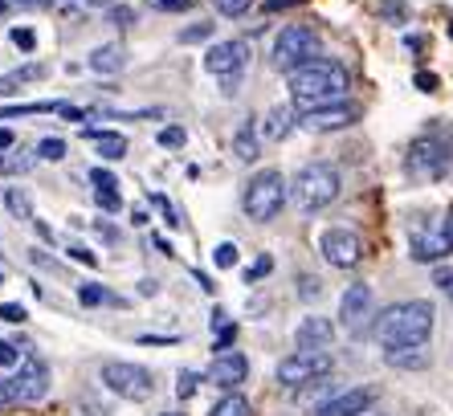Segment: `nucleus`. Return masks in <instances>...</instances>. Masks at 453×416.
I'll return each instance as SVG.
<instances>
[{"label":"nucleus","mask_w":453,"mask_h":416,"mask_svg":"<svg viewBox=\"0 0 453 416\" xmlns=\"http://www.w3.org/2000/svg\"><path fill=\"white\" fill-rule=\"evenodd\" d=\"M286 78H290V103L298 106V115H303V111H315V106L343 103L351 90L348 65L335 62V58H315V62L290 70Z\"/></svg>","instance_id":"f257e3e1"},{"label":"nucleus","mask_w":453,"mask_h":416,"mask_svg":"<svg viewBox=\"0 0 453 416\" xmlns=\"http://www.w3.org/2000/svg\"><path fill=\"white\" fill-rule=\"evenodd\" d=\"M433 323H437V311H433L429 298H404L376 314L372 335H376V343L384 351L388 347H417V343H429Z\"/></svg>","instance_id":"f03ea898"},{"label":"nucleus","mask_w":453,"mask_h":416,"mask_svg":"<svg viewBox=\"0 0 453 416\" xmlns=\"http://www.w3.org/2000/svg\"><path fill=\"white\" fill-rule=\"evenodd\" d=\"M339 188H343V180H339L335 167L323 164V159H315V164L298 167V176L290 180V200H295L298 212L315 217V212H323V208L335 204Z\"/></svg>","instance_id":"7ed1b4c3"},{"label":"nucleus","mask_w":453,"mask_h":416,"mask_svg":"<svg viewBox=\"0 0 453 416\" xmlns=\"http://www.w3.org/2000/svg\"><path fill=\"white\" fill-rule=\"evenodd\" d=\"M290 200V184L278 167H262V172H253L245 180V192H242V208L245 217L257 220V225H270Z\"/></svg>","instance_id":"20e7f679"},{"label":"nucleus","mask_w":453,"mask_h":416,"mask_svg":"<svg viewBox=\"0 0 453 416\" xmlns=\"http://www.w3.org/2000/svg\"><path fill=\"white\" fill-rule=\"evenodd\" d=\"M315 58H323V37H319V29H311V25H286L274 37V50H270V62L282 73L315 62Z\"/></svg>","instance_id":"39448f33"},{"label":"nucleus","mask_w":453,"mask_h":416,"mask_svg":"<svg viewBox=\"0 0 453 416\" xmlns=\"http://www.w3.org/2000/svg\"><path fill=\"white\" fill-rule=\"evenodd\" d=\"M103 384L106 392H115L119 400H131V404H143L156 392V375L143 364H127V359H106L103 364Z\"/></svg>","instance_id":"423d86ee"},{"label":"nucleus","mask_w":453,"mask_h":416,"mask_svg":"<svg viewBox=\"0 0 453 416\" xmlns=\"http://www.w3.org/2000/svg\"><path fill=\"white\" fill-rule=\"evenodd\" d=\"M404 167H409L412 180H441V176H449V167H453V139L421 135L417 143L409 147Z\"/></svg>","instance_id":"0eeeda50"},{"label":"nucleus","mask_w":453,"mask_h":416,"mask_svg":"<svg viewBox=\"0 0 453 416\" xmlns=\"http://www.w3.org/2000/svg\"><path fill=\"white\" fill-rule=\"evenodd\" d=\"M331 367H335V359H331L327 351H306V347H298L295 355H286L282 364H278V384L282 388H306V384H319L323 375H331Z\"/></svg>","instance_id":"6e6552de"},{"label":"nucleus","mask_w":453,"mask_h":416,"mask_svg":"<svg viewBox=\"0 0 453 416\" xmlns=\"http://www.w3.org/2000/svg\"><path fill=\"white\" fill-rule=\"evenodd\" d=\"M245 65H250V45H245L242 37L217 42L209 53H204V70L225 86V94H233V86H237V78H242Z\"/></svg>","instance_id":"1a4fd4ad"},{"label":"nucleus","mask_w":453,"mask_h":416,"mask_svg":"<svg viewBox=\"0 0 453 416\" xmlns=\"http://www.w3.org/2000/svg\"><path fill=\"white\" fill-rule=\"evenodd\" d=\"M4 384H9L17 404H37V400H45V392H50V367H45L42 355H25L21 367H17Z\"/></svg>","instance_id":"9d476101"},{"label":"nucleus","mask_w":453,"mask_h":416,"mask_svg":"<svg viewBox=\"0 0 453 416\" xmlns=\"http://www.w3.org/2000/svg\"><path fill=\"white\" fill-rule=\"evenodd\" d=\"M359 123V106L356 103H331V106H315V111H303L298 115V127L311 131V135H331V131H348V127Z\"/></svg>","instance_id":"9b49d317"},{"label":"nucleus","mask_w":453,"mask_h":416,"mask_svg":"<svg viewBox=\"0 0 453 416\" xmlns=\"http://www.w3.org/2000/svg\"><path fill=\"white\" fill-rule=\"evenodd\" d=\"M319 253H323V261L335 266V270H351V266H359V258H364V241L351 229H327L319 237Z\"/></svg>","instance_id":"f8f14e48"},{"label":"nucleus","mask_w":453,"mask_h":416,"mask_svg":"<svg viewBox=\"0 0 453 416\" xmlns=\"http://www.w3.org/2000/svg\"><path fill=\"white\" fill-rule=\"evenodd\" d=\"M339 319L348 331H359V327L372 319V286L368 281H351L343 298H339Z\"/></svg>","instance_id":"ddd939ff"},{"label":"nucleus","mask_w":453,"mask_h":416,"mask_svg":"<svg viewBox=\"0 0 453 416\" xmlns=\"http://www.w3.org/2000/svg\"><path fill=\"white\" fill-rule=\"evenodd\" d=\"M245 375H250V359H245L242 351H233V347H225V351L212 355V367H209V380L217 388H225V392H233L237 384H245Z\"/></svg>","instance_id":"4468645a"},{"label":"nucleus","mask_w":453,"mask_h":416,"mask_svg":"<svg viewBox=\"0 0 453 416\" xmlns=\"http://www.w3.org/2000/svg\"><path fill=\"white\" fill-rule=\"evenodd\" d=\"M376 404V388H348V392L331 396L327 404H319L315 416H364Z\"/></svg>","instance_id":"2eb2a0df"},{"label":"nucleus","mask_w":453,"mask_h":416,"mask_svg":"<svg viewBox=\"0 0 453 416\" xmlns=\"http://www.w3.org/2000/svg\"><path fill=\"white\" fill-rule=\"evenodd\" d=\"M295 343L306 347V351H327V347L335 343V323L311 314V319H303V323L295 327Z\"/></svg>","instance_id":"dca6fc26"},{"label":"nucleus","mask_w":453,"mask_h":416,"mask_svg":"<svg viewBox=\"0 0 453 416\" xmlns=\"http://www.w3.org/2000/svg\"><path fill=\"white\" fill-rule=\"evenodd\" d=\"M384 364L396 367V372H425L433 364L429 343H417V347H388L384 351Z\"/></svg>","instance_id":"f3484780"},{"label":"nucleus","mask_w":453,"mask_h":416,"mask_svg":"<svg viewBox=\"0 0 453 416\" xmlns=\"http://www.w3.org/2000/svg\"><path fill=\"white\" fill-rule=\"evenodd\" d=\"M45 73H50V65H42V62H25V65H17V70L0 73V98H12V94H21L29 82H42Z\"/></svg>","instance_id":"a211bd4d"},{"label":"nucleus","mask_w":453,"mask_h":416,"mask_svg":"<svg viewBox=\"0 0 453 416\" xmlns=\"http://www.w3.org/2000/svg\"><path fill=\"white\" fill-rule=\"evenodd\" d=\"M86 65H90L95 73H119L127 65V50L119 42H106V45H98V50H90Z\"/></svg>","instance_id":"6ab92c4d"},{"label":"nucleus","mask_w":453,"mask_h":416,"mask_svg":"<svg viewBox=\"0 0 453 416\" xmlns=\"http://www.w3.org/2000/svg\"><path fill=\"white\" fill-rule=\"evenodd\" d=\"M298 127V115H295V106H274L270 115H265L262 123V139H270V143H278V139H286L290 131Z\"/></svg>","instance_id":"aec40b11"},{"label":"nucleus","mask_w":453,"mask_h":416,"mask_svg":"<svg viewBox=\"0 0 453 416\" xmlns=\"http://www.w3.org/2000/svg\"><path fill=\"white\" fill-rule=\"evenodd\" d=\"M82 139H90V143L98 147V156L111 159V164L127 156V139L119 135V131H95V127H82Z\"/></svg>","instance_id":"412c9836"},{"label":"nucleus","mask_w":453,"mask_h":416,"mask_svg":"<svg viewBox=\"0 0 453 416\" xmlns=\"http://www.w3.org/2000/svg\"><path fill=\"white\" fill-rule=\"evenodd\" d=\"M257 151H262L257 127H253V119H245V123L237 127V135H233V156L242 159V164H253V159H257Z\"/></svg>","instance_id":"4be33fe9"},{"label":"nucleus","mask_w":453,"mask_h":416,"mask_svg":"<svg viewBox=\"0 0 453 416\" xmlns=\"http://www.w3.org/2000/svg\"><path fill=\"white\" fill-rule=\"evenodd\" d=\"M4 208L17 220H37V208H33V196L25 188H4Z\"/></svg>","instance_id":"5701e85b"},{"label":"nucleus","mask_w":453,"mask_h":416,"mask_svg":"<svg viewBox=\"0 0 453 416\" xmlns=\"http://www.w3.org/2000/svg\"><path fill=\"white\" fill-rule=\"evenodd\" d=\"M209 416H253V404L245 400L242 392H225L217 404H212Z\"/></svg>","instance_id":"b1692460"},{"label":"nucleus","mask_w":453,"mask_h":416,"mask_svg":"<svg viewBox=\"0 0 453 416\" xmlns=\"http://www.w3.org/2000/svg\"><path fill=\"white\" fill-rule=\"evenodd\" d=\"M78 302L82 306H98V302H115V294H106L98 281H90V286H78Z\"/></svg>","instance_id":"393cba45"},{"label":"nucleus","mask_w":453,"mask_h":416,"mask_svg":"<svg viewBox=\"0 0 453 416\" xmlns=\"http://www.w3.org/2000/svg\"><path fill=\"white\" fill-rule=\"evenodd\" d=\"M37 159H50V164H58V159H65V139H42L37 143Z\"/></svg>","instance_id":"a878e982"},{"label":"nucleus","mask_w":453,"mask_h":416,"mask_svg":"<svg viewBox=\"0 0 453 416\" xmlns=\"http://www.w3.org/2000/svg\"><path fill=\"white\" fill-rule=\"evenodd\" d=\"M95 200L103 212H119L123 208V196H119V188H95Z\"/></svg>","instance_id":"bb28decb"},{"label":"nucleus","mask_w":453,"mask_h":416,"mask_svg":"<svg viewBox=\"0 0 453 416\" xmlns=\"http://www.w3.org/2000/svg\"><path fill=\"white\" fill-rule=\"evenodd\" d=\"M212 261H217V270H229V266H237V245H233V241H221V245L212 250Z\"/></svg>","instance_id":"cd10ccee"},{"label":"nucleus","mask_w":453,"mask_h":416,"mask_svg":"<svg viewBox=\"0 0 453 416\" xmlns=\"http://www.w3.org/2000/svg\"><path fill=\"white\" fill-rule=\"evenodd\" d=\"M433 286H437L453 306V266H437V270H433Z\"/></svg>","instance_id":"c85d7f7f"},{"label":"nucleus","mask_w":453,"mask_h":416,"mask_svg":"<svg viewBox=\"0 0 453 416\" xmlns=\"http://www.w3.org/2000/svg\"><path fill=\"white\" fill-rule=\"evenodd\" d=\"M196 388H201V375H196V372H180V380H176V396H180V400H192V396H196Z\"/></svg>","instance_id":"c756f323"},{"label":"nucleus","mask_w":453,"mask_h":416,"mask_svg":"<svg viewBox=\"0 0 453 416\" xmlns=\"http://www.w3.org/2000/svg\"><path fill=\"white\" fill-rule=\"evenodd\" d=\"M212 37V25L201 21V25H192V29H180V42L184 45H196V42H209Z\"/></svg>","instance_id":"7c9ffc66"},{"label":"nucleus","mask_w":453,"mask_h":416,"mask_svg":"<svg viewBox=\"0 0 453 416\" xmlns=\"http://www.w3.org/2000/svg\"><path fill=\"white\" fill-rule=\"evenodd\" d=\"M0 167H4L9 176H17V172H29V167H33V156H29V151H12V156L4 159Z\"/></svg>","instance_id":"2f4dec72"},{"label":"nucleus","mask_w":453,"mask_h":416,"mask_svg":"<svg viewBox=\"0 0 453 416\" xmlns=\"http://www.w3.org/2000/svg\"><path fill=\"white\" fill-rule=\"evenodd\" d=\"M21 359H25V355L17 351V347L4 339V335H0V367H21Z\"/></svg>","instance_id":"473e14b6"},{"label":"nucleus","mask_w":453,"mask_h":416,"mask_svg":"<svg viewBox=\"0 0 453 416\" xmlns=\"http://www.w3.org/2000/svg\"><path fill=\"white\" fill-rule=\"evenodd\" d=\"M212 4H217L221 17H242V12H250L253 0H212Z\"/></svg>","instance_id":"72a5a7b5"},{"label":"nucleus","mask_w":453,"mask_h":416,"mask_svg":"<svg viewBox=\"0 0 453 416\" xmlns=\"http://www.w3.org/2000/svg\"><path fill=\"white\" fill-rule=\"evenodd\" d=\"M0 319H4V323H25L29 311H25L21 302H4V306H0Z\"/></svg>","instance_id":"f704fd0d"},{"label":"nucleus","mask_w":453,"mask_h":416,"mask_svg":"<svg viewBox=\"0 0 453 416\" xmlns=\"http://www.w3.org/2000/svg\"><path fill=\"white\" fill-rule=\"evenodd\" d=\"M184 127H164V131H159V147H184Z\"/></svg>","instance_id":"c9c22d12"},{"label":"nucleus","mask_w":453,"mask_h":416,"mask_svg":"<svg viewBox=\"0 0 453 416\" xmlns=\"http://www.w3.org/2000/svg\"><path fill=\"white\" fill-rule=\"evenodd\" d=\"M111 21H115L119 29H131V21H135V9H127V4H111Z\"/></svg>","instance_id":"e433bc0d"},{"label":"nucleus","mask_w":453,"mask_h":416,"mask_svg":"<svg viewBox=\"0 0 453 416\" xmlns=\"http://www.w3.org/2000/svg\"><path fill=\"white\" fill-rule=\"evenodd\" d=\"M298 294H303V298L311 302V298H319V294H323V286H319V278H311V273H303V278H298Z\"/></svg>","instance_id":"4c0bfd02"},{"label":"nucleus","mask_w":453,"mask_h":416,"mask_svg":"<svg viewBox=\"0 0 453 416\" xmlns=\"http://www.w3.org/2000/svg\"><path fill=\"white\" fill-rule=\"evenodd\" d=\"M270 270H274V261H270V258H257V261H253V266H250V270H245V281H257V278H265V273H270Z\"/></svg>","instance_id":"58836bf2"},{"label":"nucleus","mask_w":453,"mask_h":416,"mask_svg":"<svg viewBox=\"0 0 453 416\" xmlns=\"http://www.w3.org/2000/svg\"><path fill=\"white\" fill-rule=\"evenodd\" d=\"M90 184L95 188H119V180L106 172V167H90Z\"/></svg>","instance_id":"ea45409f"},{"label":"nucleus","mask_w":453,"mask_h":416,"mask_svg":"<svg viewBox=\"0 0 453 416\" xmlns=\"http://www.w3.org/2000/svg\"><path fill=\"white\" fill-rule=\"evenodd\" d=\"M159 12H184V9H192L196 0H151Z\"/></svg>","instance_id":"a19ab883"},{"label":"nucleus","mask_w":453,"mask_h":416,"mask_svg":"<svg viewBox=\"0 0 453 416\" xmlns=\"http://www.w3.org/2000/svg\"><path fill=\"white\" fill-rule=\"evenodd\" d=\"M9 37H12V45H17V50H33V45H37V37H33V29H12Z\"/></svg>","instance_id":"79ce46f5"},{"label":"nucleus","mask_w":453,"mask_h":416,"mask_svg":"<svg viewBox=\"0 0 453 416\" xmlns=\"http://www.w3.org/2000/svg\"><path fill=\"white\" fill-rule=\"evenodd\" d=\"M151 204H156L159 212H164V220H168V229H176L180 220H176V212H172V204H168V200H164V196H151Z\"/></svg>","instance_id":"37998d69"},{"label":"nucleus","mask_w":453,"mask_h":416,"mask_svg":"<svg viewBox=\"0 0 453 416\" xmlns=\"http://www.w3.org/2000/svg\"><path fill=\"white\" fill-rule=\"evenodd\" d=\"M441 241H445V250L453 253V208L445 212V220H441Z\"/></svg>","instance_id":"c03bdc74"},{"label":"nucleus","mask_w":453,"mask_h":416,"mask_svg":"<svg viewBox=\"0 0 453 416\" xmlns=\"http://www.w3.org/2000/svg\"><path fill=\"white\" fill-rule=\"evenodd\" d=\"M9 4H17V9H50L58 0H9Z\"/></svg>","instance_id":"a18cd8bd"},{"label":"nucleus","mask_w":453,"mask_h":416,"mask_svg":"<svg viewBox=\"0 0 453 416\" xmlns=\"http://www.w3.org/2000/svg\"><path fill=\"white\" fill-rule=\"evenodd\" d=\"M12 404H17V400H12L9 384H4V380H0V412H4V408H12Z\"/></svg>","instance_id":"49530a36"},{"label":"nucleus","mask_w":453,"mask_h":416,"mask_svg":"<svg viewBox=\"0 0 453 416\" xmlns=\"http://www.w3.org/2000/svg\"><path fill=\"white\" fill-rule=\"evenodd\" d=\"M417 86L421 90H437V73H417Z\"/></svg>","instance_id":"de8ad7c7"},{"label":"nucleus","mask_w":453,"mask_h":416,"mask_svg":"<svg viewBox=\"0 0 453 416\" xmlns=\"http://www.w3.org/2000/svg\"><path fill=\"white\" fill-rule=\"evenodd\" d=\"M70 258H74V261H86V266H98V258H95L90 250H70Z\"/></svg>","instance_id":"09e8293b"},{"label":"nucleus","mask_w":453,"mask_h":416,"mask_svg":"<svg viewBox=\"0 0 453 416\" xmlns=\"http://www.w3.org/2000/svg\"><path fill=\"white\" fill-rule=\"evenodd\" d=\"M290 4H303V0H265V12H278V9H290Z\"/></svg>","instance_id":"8fccbe9b"},{"label":"nucleus","mask_w":453,"mask_h":416,"mask_svg":"<svg viewBox=\"0 0 453 416\" xmlns=\"http://www.w3.org/2000/svg\"><path fill=\"white\" fill-rule=\"evenodd\" d=\"M139 294H159V281L156 278H143V281H139Z\"/></svg>","instance_id":"3c124183"},{"label":"nucleus","mask_w":453,"mask_h":416,"mask_svg":"<svg viewBox=\"0 0 453 416\" xmlns=\"http://www.w3.org/2000/svg\"><path fill=\"white\" fill-rule=\"evenodd\" d=\"M12 147V131H4V127H0V151H9Z\"/></svg>","instance_id":"603ef678"},{"label":"nucleus","mask_w":453,"mask_h":416,"mask_svg":"<svg viewBox=\"0 0 453 416\" xmlns=\"http://www.w3.org/2000/svg\"><path fill=\"white\" fill-rule=\"evenodd\" d=\"M4 9H9V0H0V12H4Z\"/></svg>","instance_id":"864d4df0"},{"label":"nucleus","mask_w":453,"mask_h":416,"mask_svg":"<svg viewBox=\"0 0 453 416\" xmlns=\"http://www.w3.org/2000/svg\"><path fill=\"white\" fill-rule=\"evenodd\" d=\"M168 416H176V412H168Z\"/></svg>","instance_id":"5fc2aeb1"},{"label":"nucleus","mask_w":453,"mask_h":416,"mask_svg":"<svg viewBox=\"0 0 453 416\" xmlns=\"http://www.w3.org/2000/svg\"><path fill=\"white\" fill-rule=\"evenodd\" d=\"M449 33H453V29H449Z\"/></svg>","instance_id":"6e6d98bb"}]
</instances>
